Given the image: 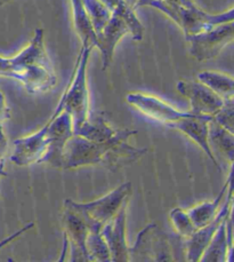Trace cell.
I'll return each instance as SVG.
<instances>
[{
    "label": "cell",
    "mask_w": 234,
    "mask_h": 262,
    "mask_svg": "<svg viewBox=\"0 0 234 262\" xmlns=\"http://www.w3.org/2000/svg\"><path fill=\"white\" fill-rule=\"evenodd\" d=\"M137 132L133 129H118L111 139L94 142L73 134L63 151L62 169H77L86 166H102L116 172L139 161L148 149L136 148L129 139Z\"/></svg>",
    "instance_id": "6da1fadb"
},
{
    "label": "cell",
    "mask_w": 234,
    "mask_h": 262,
    "mask_svg": "<svg viewBox=\"0 0 234 262\" xmlns=\"http://www.w3.org/2000/svg\"><path fill=\"white\" fill-rule=\"evenodd\" d=\"M0 76L21 81L30 93H42L56 85V76L43 48L42 31L38 30L30 45L13 59L0 57Z\"/></svg>",
    "instance_id": "7a4b0ae2"
},
{
    "label": "cell",
    "mask_w": 234,
    "mask_h": 262,
    "mask_svg": "<svg viewBox=\"0 0 234 262\" xmlns=\"http://www.w3.org/2000/svg\"><path fill=\"white\" fill-rule=\"evenodd\" d=\"M178 237L163 232L158 225L150 223L139 231L134 246H129V261H175Z\"/></svg>",
    "instance_id": "3957f363"
},
{
    "label": "cell",
    "mask_w": 234,
    "mask_h": 262,
    "mask_svg": "<svg viewBox=\"0 0 234 262\" xmlns=\"http://www.w3.org/2000/svg\"><path fill=\"white\" fill-rule=\"evenodd\" d=\"M91 47H85L78 59L75 75L63 93L64 110L71 116L73 129L79 127L89 116V93L87 86V63Z\"/></svg>",
    "instance_id": "277c9868"
},
{
    "label": "cell",
    "mask_w": 234,
    "mask_h": 262,
    "mask_svg": "<svg viewBox=\"0 0 234 262\" xmlns=\"http://www.w3.org/2000/svg\"><path fill=\"white\" fill-rule=\"evenodd\" d=\"M131 190V182H125L94 202L78 203L72 200H66V202L80 213L87 226L103 227L105 222L116 214L125 203L129 202Z\"/></svg>",
    "instance_id": "5b68a950"
},
{
    "label": "cell",
    "mask_w": 234,
    "mask_h": 262,
    "mask_svg": "<svg viewBox=\"0 0 234 262\" xmlns=\"http://www.w3.org/2000/svg\"><path fill=\"white\" fill-rule=\"evenodd\" d=\"M62 226L64 232V245L58 260L64 261L65 255L70 254L69 260L72 262H88L89 258L86 250L88 226L80 213L76 211L66 200L63 207Z\"/></svg>",
    "instance_id": "8992f818"
},
{
    "label": "cell",
    "mask_w": 234,
    "mask_h": 262,
    "mask_svg": "<svg viewBox=\"0 0 234 262\" xmlns=\"http://www.w3.org/2000/svg\"><path fill=\"white\" fill-rule=\"evenodd\" d=\"M73 135V124L71 116L64 110V100L61 98L58 105L51 117L48 130V144L42 163L50 166L62 169L63 151L65 144Z\"/></svg>",
    "instance_id": "52a82bcc"
},
{
    "label": "cell",
    "mask_w": 234,
    "mask_h": 262,
    "mask_svg": "<svg viewBox=\"0 0 234 262\" xmlns=\"http://www.w3.org/2000/svg\"><path fill=\"white\" fill-rule=\"evenodd\" d=\"M233 188L232 182L227 188V192L225 200L223 202V205L219 208L216 216L207 223L206 226L198 228L196 232L189 238H184L183 246H184V258L185 261L197 262L200 261V258L206 250L209 243H210L214 234H215L218 227L225 221L228 215L232 213V202H233Z\"/></svg>",
    "instance_id": "ba28073f"
},
{
    "label": "cell",
    "mask_w": 234,
    "mask_h": 262,
    "mask_svg": "<svg viewBox=\"0 0 234 262\" xmlns=\"http://www.w3.org/2000/svg\"><path fill=\"white\" fill-rule=\"evenodd\" d=\"M233 38L232 22L218 24L216 28L208 29L202 33L189 36L191 41V54L202 61L215 57Z\"/></svg>",
    "instance_id": "9c48e42d"
},
{
    "label": "cell",
    "mask_w": 234,
    "mask_h": 262,
    "mask_svg": "<svg viewBox=\"0 0 234 262\" xmlns=\"http://www.w3.org/2000/svg\"><path fill=\"white\" fill-rule=\"evenodd\" d=\"M126 101L127 103L137 109L142 115L152 120L159 121L167 127H170L175 121L189 115V113L179 111L175 106L170 105L157 96L149 94L129 93L126 96Z\"/></svg>",
    "instance_id": "30bf717a"
},
{
    "label": "cell",
    "mask_w": 234,
    "mask_h": 262,
    "mask_svg": "<svg viewBox=\"0 0 234 262\" xmlns=\"http://www.w3.org/2000/svg\"><path fill=\"white\" fill-rule=\"evenodd\" d=\"M177 90L191 103L190 113L200 116L213 117L226 102L200 81H179Z\"/></svg>",
    "instance_id": "8fae6325"
},
{
    "label": "cell",
    "mask_w": 234,
    "mask_h": 262,
    "mask_svg": "<svg viewBox=\"0 0 234 262\" xmlns=\"http://www.w3.org/2000/svg\"><path fill=\"white\" fill-rule=\"evenodd\" d=\"M128 203H125L116 214L105 222L101 229V234L109 247L111 262L129 261V245L126 237Z\"/></svg>",
    "instance_id": "7c38bea8"
},
{
    "label": "cell",
    "mask_w": 234,
    "mask_h": 262,
    "mask_svg": "<svg viewBox=\"0 0 234 262\" xmlns=\"http://www.w3.org/2000/svg\"><path fill=\"white\" fill-rule=\"evenodd\" d=\"M50 125L51 118L42 126V128L37 130L36 133L15 140L11 161L17 166L22 167L42 163L47 150Z\"/></svg>",
    "instance_id": "4fadbf2b"
},
{
    "label": "cell",
    "mask_w": 234,
    "mask_h": 262,
    "mask_svg": "<svg viewBox=\"0 0 234 262\" xmlns=\"http://www.w3.org/2000/svg\"><path fill=\"white\" fill-rule=\"evenodd\" d=\"M212 117H208V116H200L189 113V115L185 116L184 118L175 121L169 128L179 130L180 133L191 139L193 142H196L221 171V166L217 162V158L214 156L208 143V121Z\"/></svg>",
    "instance_id": "5bb4252c"
},
{
    "label": "cell",
    "mask_w": 234,
    "mask_h": 262,
    "mask_svg": "<svg viewBox=\"0 0 234 262\" xmlns=\"http://www.w3.org/2000/svg\"><path fill=\"white\" fill-rule=\"evenodd\" d=\"M233 232L232 215L218 227L213 238L200 258L201 262H225L232 260Z\"/></svg>",
    "instance_id": "9a60e30c"
},
{
    "label": "cell",
    "mask_w": 234,
    "mask_h": 262,
    "mask_svg": "<svg viewBox=\"0 0 234 262\" xmlns=\"http://www.w3.org/2000/svg\"><path fill=\"white\" fill-rule=\"evenodd\" d=\"M116 130L111 127L104 113H89L88 118L79 127L73 129V134L89 141L103 142L113 137Z\"/></svg>",
    "instance_id": "2e32d148"
},
{
    "label": "cell",
    "mask_w": 234,
    "mask_h": 262,
    "mask_svg": "<svg viewBox=\"0 0 234 262\" xmlns=\"http://www.w3.org/2000/svg\"><path fill=\"white\" fill-rule=\"evenodd\" d=\"M208 143L210 149L215 148V151H213L214 156L218 154L232 166L234 156V135L232 132L210 119L208 121Z\"/></svg>",
    "instance_id": "e0dca14e"
},
{
    "label": "cell",
    "mask_w": 234,
    "mask_h": 262,
    "mask_svg": "<svg viewBox=\"0 0 234 262\" xmlns=\"http://www.w3.org/2000/svg\"><path fill=\"white\" fill-rule=\"evenodd\" d=\"M128 30L129 29L123 21V18H120L119 16H114L112 20L108 21V23L105 24V27L102 29L100 33H97L99 35L97 45L100 46L102 54H103L104 68L109 66L116 41Z\"/></svg>",
    "instance_id": "ac0fdd59"
},
{
    "label": "cell",
    "mask_w": 234,
    "mask_h": 262,
    "mask_svg": "<svg viewBox=\"0 0 234 262\" xmlns=\"http://www.w3.org/2000/svg\"><path fill=\"white\" fill-rule=\"evenodd\" d=\"M232 176H233V168L231 166L230 174H228L225 186L222 188L221 192L218 193V196L215 198V200L212 202L201 203L199 204V205L193 206L192 208H190V210L186 211L190 217H191L192 222L194 223V226L197 228H201L203 226H206L207 223L210 222L214 217L216 216L217 212L219 211V208H221L224 200H225L227 188L232 182Z\"/></svg>",
    "instance_id": "d6986e66"
},
{
    "label": "cell",
    "mask_w": 234,
    "mask_h": 262,
    "mask_svg": "<svg viewBox=\"0 0 234 262\" xmlns=\"http://www.w3.org/2000/svg\"><path fill=\"white\" fill-rule=\"evenodd\" d=\"M199 81L209 87L224 100L234 99L233 78L225 74L214 71H204L198 76Z\"/></svg>",
    "instance_id": "ffe728a7"
},
{
    "label": "cell",
    "mask_w": 234,
    "mask_h": 262,
    "mask_svg": "<svg viewBox=\"0 0 234 262\" xmlns=\"http://www.w3.org/2000/svg\"><path fill=\"white\" fill-rule=\"evenodd\" d=\"M102 227L89 226L86 238V250L89 261L111 262V255L106 242L101 234Z\"/></svg>",
    "instance_id": "44dd1931"
},
{
    "label": "cell",
    "mask_w": 234,
    "mask_h": 262,
    "mask_svg": "<svg viewBox=\"0 0 234 262\" xmlns=\"http://www.w3.org/2000/svg\"><path fill=\"white\" fill-rule=\"evenodd\" d=\"M170 221L173 223V227L176 234L182 238H189L191 237L198 228L194 226L191 217L188 214V212L183 208L176 207L170 212Z\"/></svg>",
    "instance_id": "7402d4cb"
},
{
    "label": "cell",
    "mask_w": 234,
    "mask_h": 262,
    "mask_svg": "<svg viewBox=\"0 0 234 262\" xmlns=\"http://www.w3.org/2000/svg\"><path fill=\"white\" fill-rule=\"evenodd\" d=\"M234 99L226 100L225 104L223 105L222 109H219L217 113L213 116L212 119L218 125L223 126L224 128L233 133L234 127Z\"/></svg>",
    "instance_id": "603a6c76"
},
{
    "label": "cell",
    "mask_w": 234,
    "mask_h": 262,
    "mask_svg": "<svg viewBox=\"0 0 234 262\" xmlns=\"http://www.w3.org/2000/svg\"><path fill=\"white\" fill-rule=\"evenodd\" d=\"M33 227H35V223H33V222H31V223H28V225H26L24 227H22L21 229H18L16 232H14V234L7 236L6 238H4L2 242H0V250H3L5 246H7L8 244H11L12 242H14L15 239L19 238V237H21L22 235L26 234L27 231L31 230Z\"/></svg>",
    "instance_id": "cb8c5ba5"
},
{
    "label": "cell",
    "mask_w": 234,
    "mask_h": 262,
    "mask_svg": "<svg viewBox=\"0 0 234 262\" xmlns=\"http://www.w3.org/2000/svg\"><path fill=\"white\" fill-rule=\"evenodd\" d=\"M3 125L4 124H0V166H4V156L8 148V141L6 135H5Z\"/></svg>",
    "instance_id": "d4e9b609"
},
{
    "label": "cell",
    "mask_w": 234,
    "mask_h": 262,
    "mask_svg": "<svg viewBox=\"0 0 234 262\" xmlns=\"http://www.w3.org/2000/svg\"><path fill=\"white\" fill-rule=\"evenodd\" d=\"M9 117L8 108L4 94L0 92V124H4V121Z\"/></svg>",
    "instance_id": "484cf974"
}]
</instances>
